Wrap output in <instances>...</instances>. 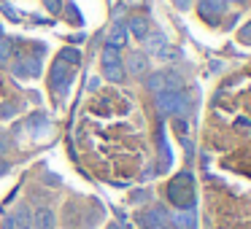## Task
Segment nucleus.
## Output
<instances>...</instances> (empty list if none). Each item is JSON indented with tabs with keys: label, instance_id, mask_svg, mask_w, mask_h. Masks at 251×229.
Here are the masks:
<instances>
[{
	"label": "nucleus",
	"instance_id": "nucleus-8",
	"mask_svg": "<svg viewBox=\"0 0 251 229\" xmlns=\"http://www.w3.org/2000/svg\"><path fill=\"white\" fill-rule=\"evenodd\" d=\"M176 229H195L197 227V218H195V207H186V210H176L170 216Z\"/></svg>",
	"mask_w": 251,
	"mask_h": 229
},
{
	"label": "nucleus",
	"instance_id": "nucleus-1",
	"mask_svg": "<svg viewBox=\"0 0 251 229\" xmlns=\"http://www.w3.org/2000/svg\"><path fill=\"white\" fill-rule=\"evenodd\" d=\"M168 197L178 210H186V207H195V178L192 173H178L168 186Z\"/></svg>",
	"mask_w": 251,
	"mask_h": 229
},
{
	"label": "nucleus",
	"instance_id": "nucleus-28",
	"mask_svg": "<svg viewBox=\"0 0 251 229\" xmlns=\"http://www.w3.org/2000/svg\"><path fill=\"white\" fill-rule=\"evenodd\" d=\"M108 229H122V227H119V224H111V227H108Z\"/></svg>",
	"mask_w": 251,
	"mask_h": 229
},
{
	"label": "nucleus",
	"instance_id": "nucleus-11",
	"mask_svg": "<svg viewBox=\"0 0 251 229\" xmlns=\"http://www.w3.org/2000/svg\"><path fill=\"white\" fill-rule=\"evenodd\" d=\"M143 224H157V227H168L170 224V216L165 207H151V210L143 216Z\"/></svg>",
	"mask_w": 251,
	"mask_h": 229
},
{
	"label": "nucleus",
	"instance_id": "nucleus-14",
	"mask_svg": "<svg viewBox=\"0 0 251 229\" xmlns=\"http://www.w3.org/2000/svg\"><path fill=\"white\" fill-rule=\"evenodd\" d=\"M143 41L149 44V49H151V51H162V49H168V38H165V33H159V30H157V33H149Z\"/></svg>",
	"mask_w": 251,
	"mask_h": 229
},
{
	"label": "nucleus",
	"instance_id": "nucleus-5",
	"mask_svg": "<svg viewBox=\"0 0 251 229\" xmlns=\"http://www.w3.org/2000/svg\"><path fill=\"white\" fill-rule=\"evenodd\" d=\"M49 78H51V87H54V92H57V94H65V89L71 87V78H73V68L57 57V62L51 65Z\"/></svg>",
	"mask_w": 251,
	"mask_h": 229
},
{
	"label": "nucleus",
	"instance_id": "nucleus-12",
	"mask_svg": "<svg viewBox=\"0 0 251 229\" xmlns=\"http://www.w3.org/2000/svg\"><path fill=\"white\" fill-rule=\"evenodd\" d=\"M127 33H132L135 38H146L149 35V22H146V17H132L130 22H127Z\"/></svg>",
	"mask_w": 251,
	"mask_h": 229
},
{
	"label": "nucleus",
	"instance_id": "nucleus-23",
	"mask_svg": "<svg viewBox=\"0 0 251 229\" xmlns=\"http://www.w3.org/2000/svg\"><path fill=\"white\" fill-rule=\"evenodd\" d=\"M6 148H8V143H6V137L0 135V157H3V154H6Z\"/></svg>",
	"mask_w": 251,
	"mask_h": 229
},
{
	"label": "nucleus",
	"instance_id": "nucleus-20",
	"mask_svg": "<svg viewBox=\"0 0 251 229\" xmlns=\"http://www.w3.org/2000/svg\"><path fill=\"white\" fill-rule=\"evenodd\" d=\"M3 229H17V216H6V221H3Z\"/></svg>",
	"mask_w": 251,
	"mask_h": 229
},
{
	"label": "nucleus",
	"instance_id": "nucleus-2",
	"mask_svg": "<svg viewBox=\"0 0 251 229\" xmlns=\"http://www.w3.org/2000/svg\"><path fill=\"white\" fill-rule=\"evenodd\" d=\"M146 87L149 92L159 94V92H176V89L184 87V81H181V76L176 70H159V73L146 76Z\"/></svg>",
	"mask_w": 251,
	"mask_h": 229
},
{
	"label": "nucleus",
	"instance_id": "nucleus-22",
	"mask_svg": "<svg viewBox=\"0 0 251 229\" xmlns=\"http://www.w3.org/2000/svg\"><path fill=\"white\" fill-rule=\"evenodd\" d=\"M0 116H3V119H6V116H14V108L11 105H3V108H0Z\"/></svg>",
	"mask_w": 251,
	"mask_h": 229
},
{
	"label": "nucleus",
	"instance_id": "nucleus-17",
	"mask_svg": "<svg viewBox=\"0 0 251 229\" xmlns=\"http://www.w3.org/2000/svg\"><path fill=\"white\" fill-rule=\"evenodd\" d=\"M14 51V41H0V62H6Z\"/></svg>",
	"mask_w": 251,
	"mask_h": 229
},
{
	"label": "nucleus",
	"instance_id": "nucleus-18",
	"mask_svg": "<svg viewBox=\"0 0 251 229\" xmlns=\"http://www.w3.org/2000/svg\"><path fill=\"white\" fill-rule=\"evenodd\" d=\"M238 38H240V41H243V44H251V22H249V24H246V27H243V30H240V33H238Z\"/></svg>",
	"mask_w": 251,
	"mask_h": 229
},
{
	"label": "nucleus",
	"instance_id": "nucleus-15",
	"mask_svg": "<svg viewBox=\"0 0 251 229\" xmlns=\"http://www.w3.org/2000/svg\"><path fill=\"white\" fill-rule=\"evenodd\" d=\"M14 216H17V229H33V216H30V210H27V207L17 210Z\"/></svg>",
	"mask_w": 251,
	"mask_h": 229
},
{
	"label": "nucleus",
	"instance_id": "nucleus-21",
	"mask_svg": "<svg viewBox=\"0 0 251 229\" xmlns=\"http://www.w3.org/2000/svg\"><path fill=\"white\" fill-rule=\"evenodd\" d=\"M60 6H62L60 0H46V8H49L51 14H57V11H60Z\"/></svg>",
	"mask_w": 251,
	"mask_h": 229
},
{
	"label": "nucleus",
	"instance_id": "nucleus-16",
	"mask_svg": "<svg viewBox=\"0 0 251 229\" xmlns=\"http://www.w3.org/2000/svg\"><path fill=\"white\" fill-rule=\"evenodd\" d=\"M60 60L68 62V65H78L81 54H78V49H62V51H60Z\"/></svg>",
	"mask_w": 251,
	"mask_h": 229
},
{
	"label": "nucleus",
	"instance_id": "nucleus-24",
	"mask_svg": "<svg viewBox=\"0 0 251 229\" xmlns=\"http://www.w3.org/2000/svg\"><path fill=\"white\" fill-rule=\"evenodd\" d=\"M176 6H178V8H189L192 0H176Z\"/></svg>",
	"mask_w": 251,
	"mask_h": 229
},
{
	"label": "nucleus",
	"instance_id": "nucleus-6",
	"mask_svg": "<svg viewBox=\"0 0 251 229\" xmlns=\"http://www.w3.org/2000/svg\"><path fill=\"white\" fill-rule=\"evenodd\" d=\"M125 70H130L132 76H146V73H149V57L141 54V51H132V54L127 57Z\"/></svg>",
	"mask_w": 251,
	"mask_h": 229
},
{
	"label": "nucleus",
	"instance_id": "nucleus-3",
	"mask_svg": "<svg viewBox=\"0 0 251 229\" xmlns=\"http://www.w3.org/2000/svg\"><path fill=\"white\" fill-rule=\"evenodd\" d=\"M103 76L114 84L125 81V62L119 57V49H114V46L103 49Z\"/></svg>",
	"mask_w": 251,
	"mask_h": 229
},
{
	"label": "nucleus",
	"instance_id": "nucleus-4",
	"mask_svg": "<svg viewBox=\"0 0 251 229\" xmlns=\"http://www.w3.org/2000/svg\"><path fill=\"white\" fill-rule=\"evenodd\" d=\"M157 108L162 114H186V94L181 89H176V92H159Z\"/></svg>",
	"mask_w": 251,
	"mask_h": 229
},
{
	"label": "nucleus",
	"instance_id": "nucleus-30",
	"mask_svg": "<svg viewBox=\"0 0 251 229\" xmlns=\"http://www.w3.org/2000/svg\"><path fill=\"white\" fill-rule=\"evenodd\" d=\"M227 3H229V0H227ZM232 3H243V0H232Z\"/></svg>",
	"mask_w": 251,
	"mask_h": 229
},
{
	"label": "nucleus",
	"instance_id": "nucleus-19",
	"mask_svg": "<svg viewBox=\"0 0 251 229\" xmlns=\"http://www.w3.org/2000/svg\"><path fill=\"white\" fill-rule=\"evenodd\" d=\"M0 8H3V14H6V17H8V19H19V14H17V11H14V8H11V6H8V3H3V6H0Z\"/></svg>",
	"mask_w": 251,
	"mask_h": 229
},
{
	"label": "nucleus",
	"instance_id": "nucleus-25",
	"mask_svg": "<svg viewBox=\"0 0 251 229\" xmlns=\"http://www.w3.org/2000/svg\"><path fill=\"white\" fill-rule=\"evenodd\" d=\"M146 229H168V227H157V224H146Z\"/></svg>",
	"mask_w": 251,
	"mask_h": 229
},
{
	"label": "nucleus",
	"instance_id": "nucleus-29",
	"mask_svg": "<svg viewBox=\"0 0 251 229\" xmlns=\"http://www.w3.org/2000/svg\"><path fill=\"white\" fill-rule=\"evenodd\" d=\"M0 41H3V27H0Z\"/></svg>",
	"mask_w": 251,
	"mask_h": 229
},
{
	"label": "nucleus",
	"instance_id": "nucleus-13",
	"mask_svg": "<svg viewBox=\"0 0 251 229\" xmlns=\"http://www.w3.org/2000/svg\"><path fill=\"white\" fill-rule=\"evenodd\" d=\"M33 218H35V227L38 229H54V213L49 207H38Z\"/></svg>",
	"mask_w": 251,
	"mask_h": 229
},
{
	"label": "nucleus",
	"instance_id": "nucleus-27",
	"mask_svg": "<svg viewBox=\"0 0 251 229\" xmlns=\"http://www.w3.org/2000/svg\"><path fill=\"white\" fill-rule=\"evenodd\" d=\"M6 170H8V164H0V173H6Z\"/></svg>",
	"mask_w": 251,
	"mask_h": 229
},
{
	"label": "nucleus",
	"instance_id": "nucleus-10",
	"mask_svg": "<svg viewBox=\"0 0 251 229\" xmlns=\"http://www.w3.org/2000/svg\"><path fill=\"white\" fill-rule=\"evenodd\" d=\"M227 11V0H202L200 3V14L205 19H216Z\"/></svg>",
	"mask_w": 251,
	"mask_h": 229
},
{
	"label": "nucleus",
	"instance_id": "nucleus-9",
	"mask_svg": "<svg viewBox=\"0 0 251 229\" xmlns=\"http://www.w3.org/2000/svg\"><path fill=\"white\" fill-rule=\"evenodd\" d=\"M38 76L41 73V60L38 57H30V60H19V62H14V76Z\"/></svg>",
	"mask_w": 251,
	"mask_h": 229
},
{
	"label": "nucleus",
	"instance_id": "nucleus-7",
	"mask_svg": "<svg viewBox=\"0 0 251 229\" xmlns=\"http://www.w3.org/2000/svg\"><path fill=\"white\" fill-rule=\"evenodd\" d=\"M127 38H130V33H127V24L125 22H114L108 30V46H114V49H122V46H127Z\"/></svg>",
	"mask_w": 251,
	"mask_h": 229
},
{
	"label": "nucleus",
	"instance_id": "nucleus-26",
	"mask_svg": "<svg viewBox=\"0 0 251 229\" xmlns=\"http://www.w3.org/2000/svg\"><path fill=\"white\" fill-rule=\"evenodd\" d=\"M130 3H132V0H125V3H122V6H119V8H127V6H130Z\"/></svg>",
	"mask_w": 251,
	"mask_h": 229
}]
</instances>
